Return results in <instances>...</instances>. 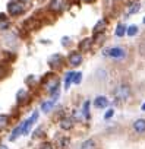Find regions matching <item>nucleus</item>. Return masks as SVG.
<instances>
[{"label": "nucleus", "instance_id": "obj_5", "mask_svg": "<svg viewBox=\"0 0 145 149\" xmlns=\"http://www.w3.org/2000/svg\"><path fill=\"white\" fill-rule=\"evenodd\" d=\"M67 61H69L70 66L76 67V66H79V64L82 63V54H81L79 51H72V53L69 54V57H67Z\"/></svg>", "mask_w": 145, "mask_h": 149}, {"label": "nucleus", "instance_id": "obj_4", "mask_svg": "<svg viewBox=\"0 0 145 149\" xmlns=\"http://www.w3.org/2000/svg\"><path fill=\"white\" fill-rule=\"evenodd\" d=\"M37 118H38V111H35L28 120H25V121L22 123V134H28V133H29V130H31L32 124L37 121Z\"/></svg>", "mask_w": 145, "mask_h": 149}, {"label": "nucleus", "instance_id": "obj_23", "mask_svg": "<svg viewBox=\"0 0 145 149\" xmlns=\"http://www.w3.org/2000/svg\"><path fill=\"white\" fill-rule=\"evenodd\" d=\"M138 31H139V29H138L136 25H130V26L126 29V34H127L129 37H135V35L138 34Z\"/></svg>", "mask_w": 145, "mask_h": 149}, {"label": "nucleus", "instance_id": "obj_22", "mask_svg": "<svg viewBox=\"0 0 145 149\" xmlns=\"http://www.w3.org/2000/svg\"><path fill=\"white\" fill-rule=\"evenodd\" d=\"M27 97H28L27 91H25V89H19V91H18V94H16V101H18V102H22Z\"/></svg>", "mask_w": 145, "mask_h": 149}, {"label": "nucleus", "instance_id": "obj_8", "mask_svg": "<svg viewBox=\"0 0 145 149\" xmlns=\"http://www.w3.org/2000/svg\"><path fill=\"white\" fill-rule=\"evenodd\" d=\"M133 130L139 134L145 133V118H138L133 121Z\"/></svg>", "mask_w": 145, "mask_h": 149}, {"label": "nucleus", "instance_id": "obj_20", "mask_svg": "<svg viewBox=\"0 0 145 149\" xmlns=\"http://www.w3.org/2000/svg\"><path fill=\"white\" fill-rule=\"evenodd\" d=\"M53 105H54V101H53V100H50V101H44V102L41 104V110H43L44 113H48V111H51Z\"/></svg>", "mask_w": 145, "mask_h": 149}, {"label": "nucleus", "instance_id": "obj_25", "mask_svg": "<svg viewBox=\"0 0 145 149\" xmlns=\"http://www.w3.org/2000/svg\"><path fill=\"white\" fill-rule=\"evenodd\" d=\"M81 81H82V73H81V72H75L74 84H75V85H78V84H81Z\"/></svg>", "mask_w": 145, "mask_h": 149}, {"label": "nucleus", "instance_id": "obj_19", "mask_svg": "<svg viewBox=\"0 0 145 149\" xmlns=\"http://www.w3.org/2000/svg\"><path fill=\"white\" fill-rule=\"evenodd\" d=\"M139 9H141V5H139L138 2H135V3H130V5H129L126 13H127V15H133V13H136Z\"/></svg>", "mask_w": 145, "mask_h": 149}, {"label": "nucleus", "instance_id": "obj_9", "mask_svg": "<svg viewBox=\"0 0 145 149\" xmlns=\"http://www.w3.org/2000/svg\"><path fill=\"white\" fill-rule=\"evenodd\" d=\"M107 105H109V100L104 95H100L94 100V107H97V108H106Z\"/></svg>", "mask_w": 145, "mask_h": 149}, {"label": "nucleus", "instance_id": "obj_18", "mask_svg": "<svg viewBox=\"0 0 145 149\" xmlns=\"http://www.w3.org/2000/svg\"><path fill=\"white\" fill-rule=\"evenodd\" d=\"M74 78H75V72H69V73H66V79H64V89H69L70 84H74Z\"/></svg>", "mask_w": 145, "mask_h": 149}, {"label": "nucleus", "instance_id": "obj_30", "mask_svg": "<svg viewBox=\"0 0 145 149\" xmlns=\"http://www.w3.org/2000/svg\"><path fill=\"white\" fill-rule=\"evenodd\" d=\"M0 149H8V146H5V145H0Z\"/></svg>", "mask_w": 145, "mask_h": 149}, {"label": "nucleus", "instance_id": "obj_1", "mask_svg": "<svg viewBox=\"0 0 145 149\" xmlns=\"http://www.w3.org/2000/svg\"><path fill=\"white\" fill-rule=\"evenodd\" d=\"M113 95H114V100L116 102H123V101H127L129 97H130V86L127 84H120L114 88L113 91Z\"/></svg>", "mask_w": 145, "mask_h": 149}, {"label": "nucleus", "instance_id": "obj_31", "mask_svg": "<svg viewBox=\"0 0 145 149\" xmlns=\"http://www.w3.org/2000/svg\"><path fill=\"white\" fill-rule=\"evenodd\" d=\"M142 111H145V102L142 104Z\"/></svg>", "mask_w": 145, "mask_h": 149}, {"label": "nucleus", "instance_id": "obj_2", "mask_svg": "<svg viewBox=\"0 0 145 149\" xmlns=\"http://www.w3.org/2000/svg\"><path fill=\"white\" fill-rule=\"evenodd\" d=\"M104 56H109L111 58H123L126 56V51L122 47H113V48L104 50Z\"/></svg>", "mask_w": 145, "mask_h": 149}, {"label": "nucleus", "instance_id": "obj_14", "mask_svg": "<svg viewBox=\"0 0 145 149\" xmlns=\"http://www.w3.org/2000/svg\"><path fill=\"white\" fill-rule=\"evenodd\" d=\"M92 45V40L91 38H84L81 42H79V51H88Z\"/></svg>", "mask_w": 145, "mask_h": 149}, {"label": "nucleus", "instance_id": "obj_21", "mask_svg": "<svg viewBox=\"0 0 145 149\" xmlns=\"http://www.w3.org/2000/svg\"><path fill=\"white\" fill-rule=\"evenodd\" d=\"M116 37H123L125 34H126V26L123 25V24H119L117 25V28H116Z\"/></svg>", "mask_w": 145, "mask_h": 149}, {"label": "nucleus", "instance_id": "obj_15", "mask_svg": "<svg viewBox=\"0 0 145 149\" xmlns=\"http://www.w3.org/2000/svg\"><path fill=\"white\" fill-rule=\"evenodd\" d=\"M106 25H107L106 19L98 21V22H97V25L94 26V34H103V32H104V29H106Z\"/></svg>", "mask_w": 145, "mask_h": 149}, {"label": "nucleus", "instance_id": "obj_3", "mask_svg": "<svg viewBox=\"0 0 145 149\" xmlns=\"http://www.w3.org/2000/svg\"><path fill=\"white\" fill-rule=\"evenodd\" d=\"M8 12L11 16H19L24 12V5L21 2H11L8 5Z\"/></svg>", "mask_w": 145, "mask_h": 149}, {"label": "nucleus", "instance_id": "obj_27", "mask_svg": "<svg viewBox=\"0 0 145 149\" xmlns=\"http://www.w3.org/2000/svg\"><path fill=\"white\" fill-rule=\"evenodd\" d=\"M40 149H54V148H53V145H51V143H48V142H44V143L40 146Z\"/></svg>", "mask_w": 145, "mask_h": 149}, {"label": "nucleus", "instance_id": "obj_12", "mask_svg": "<svg viewBox=\"0 0 145 149\" xmlns=\"http://www.w3.org/2000/svg\"><path fill=\"white\" fill-rule=\"evenodd\" d=\"M69 145H70V139H69L67 136H60V137H57V146H59L60 149H67Z\"/></svg>", "mask_w": 145, "mask_h": 149}, {"label": "nucleus", "instance_id": "obj_24", "mask_svg": "<svg viewBox=\"0 0 145 149\" xmlns=\"http://www.w3.org/2000/svg\"><path fill=\"white\" fill-rule=\"evenodd\" d=\"M82 114H84V117H85V118H90V101H85V102H84Z\"/></svg>", "mask_w": 145, "mask_h": 149}, {"label": "nucleus", "instance_id": "obj_28", "mask_svg": "<svg viewBox=\"0 0 145 149\" xmlns=\"http://www.w3.org/2000/svg\"><path fill=\"white\" fill-rule=\"evenodd\" d=\"M62 44H63L64 47H67V45H69V38H67V37H63V40H62Z\"/></svg>", "mask_w": 145, "mask_h": 149}, {"label": "nucleus", "instance_id": "obj_32", "mask_svg": "<svg viewBox=\"0 0 145 149\" xmlns=\"http://www.w3.org/2000/svg\"><path fill=\"white\" fill-rule=\"evenodd\" d=\"M144 24H145V18H144Z\"/></svg>", "mask_w": 145, "mask_h": 149}, {"label": "nucleus", "instance_id": "obj_16", "mask_svg": "<svg viewBox=\"0 0 145 149\" xmlns=\"http://www.w3.org/2000/svg\"><path fill=\"white\" fill-rule=\"evenodd\" d=\"M9 121H11V117L8 114H0V132L9 126Z\"/></svg>", "mask_w": 145, "mask_h": 149}, {"label": "nucleus", "instance_id": "obj_17", "mask_svg": "<svg viewBox=\"0 0 145 149\" xmlns=\"http://www.w3.org/2000/svg\"><path fill=\"white\" fill-rule=\"evenodd\" d=\"M21 134H22V124L16 126V127L12 130V133H11V136H9V140H16Z\"/></svg>", "mask_w": 145, "mask_h": 149}, {"label": "nucleus", "instance_id": "obj_6", "mask_svg": "<svg viewBox=\"0 0 145 149\" xmlns=\"http://www.w3.org/2000/svg\"><path fill=\"white\" fill-rule=\"evenodd\" d=\"M60 129L62 130H70L72 127H74V124H75V120L74 118H72V117H63L62 120H60Z\"/></svg>", "mask_w": 145, "mask_h": 149}, {"label": "nucleus", "instance_id": "obj_11", "mask_svg": "<svg viewBox=\"0 0 145 149\" xmlns=\"http://www.w3.org/2000/svg\"><path fill=\"white\" fill-rule=\"evenodd\" d=\"M79 149H98V145L94 139H87L81 143V148Z\"/></svg>", "mask_w": 145, "mask_h": 149}, {"label": "nucleus", "instance_id": "obj_29", "mask_svg": "<svg viewBox=\"0 0 145 149\" xmlns=\"http://www.w3.org/2000/svg\"><path fill=\"white\" fill-rule=\"evenodd\" d=\"M82 2H85V3H92V2H95V0H82Z\"/></svg>", "mask_w": 145, "mask_h": 149}, {"label": "nucleus", "instance_id": "obj_10", "mask_svg": "<svg viewBox=\"0 0 145 149\" xmlns=\"http://www.w3.org/2000/svg\"><path fill=\"white\" fill-rule=\"evenodd\" d=\"M48 9L51 12H60L63 9V0H51L48 5Z\"/></svg>", "mask_w": 145, "mask_h": 149}, {"label": "nucleus", "instance_id": "obj_26", "mask_svg": "<svg viewBox=\"0 0 145 149\" xmlns=\"http://www.w3.org/2000/svg\"><path fill=\"white\" fill-rule=\"evenodd\" d=\"M113 116H114V110L111 108V110H109V111L104 114V118H106V120H109V118H111Z\"/></svg>", "mask_w": 145, "mask_h": 149}, {"label": "nucleus", "instance_id": "obj_13", "mask_svg": "<svg viewBox=\"0 0 145 149\" xmlns=\"http://www.w3.org/2000/svg\"><path fill=\"white\" fill-rule=\"evenodd\" d=\"M9 25H11L9 18H8L5 13H0V29H2V31H6V29L9 28Z\"/></svg>", "mask_w": 145, "mask_h": 149}, {"label": "nucleus", "instance_id": "obj_7", "mask_svg": "<svg viewBox=\"0 0 145 149\" xmlns=\"http://www.w3.org/2000/svg\"><path fill=\"white\" fill-rule=\"evenodd\" d=\"M62 63H63V57H62L60 54H53V56L50 57V60H48V64H50L53 69L60 67V66H62Z\"/></svg>", "mask_w": 145, "mask_h": 149}]
</instances>
